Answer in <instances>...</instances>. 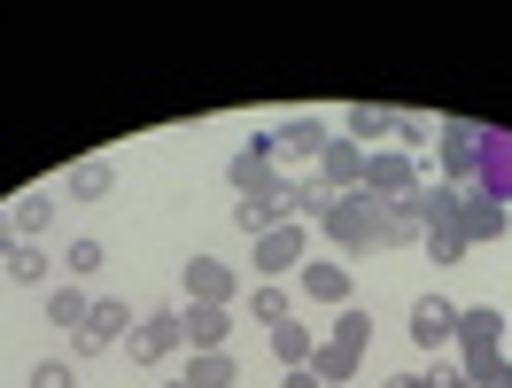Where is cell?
<instances>
[{
  "instance_id": "cell-1",
  "label": "cell",
  "mask_w": 512,
  "mask_h": 388,
  "mask_svg": "<svg viewBox=\"0 0 512 388\" xmlns=\"http://www.w3.org/2000/svg\"><path fill=\"white\" fill-rule=\"evenodd\" d=\"M319 233H326V249H334L342 264L365 257V249H381V202H373V194H334L326 218H319Z\"/></svg>"
},
{
  "instance_id": "cell-2",
  "label": "cell",
  "mask_w": 512,
  "mask_h": 388,
  "mask_svg": "<svg viewBox=\"0 0 512 388\" xmlns=\"http://www.w3.org/2000/svg\"><path fill=\"white\" fill-rule=\"evenodd\" d=\"M365 342H373V319H365V311L350 303V311L334 319V334L319 342V357H311V373H319L326 388H350V373L365 365Z\"/></svg>"
},
{
  "instance_id": "cell-3",
  "label": "cell",
  "mask_w": 512,
  "mask_h": 388,
  "mask_svg": "<svg viewBox=\"0 0 512 388\" xmlns=\"http://www.w3.org/2000/svg\"><path fill=\"white\" fill-rule=\"evenodd\" d=\"M497 357H505V311H489V303L458 311V365L481 373V365H497Z\"/></svg>"
},
{
  "instance_id": "cell-4",
  "label": "cell",
  "mask_w": 512,
  "mask_h": 388,
  "mask_svg": "<svg viewBox=\"0 0 512 388\" xmlns=\"http://www.w3.org/2000/svg\"><path fill=\"white\" fill-rule=\"evenodd\" d=\"M474 156H481V125L443 117L435 125V171H443V187H474Z\"/></svg>"
},
{
  "instance_id": "cell-5",
  "label": "cell",
  "mask_w": 512,
  "mask_h": 388,
  "mask_svg": "<svg viewBox=\"0 0 512 388\" xmlns=\"http://www.w3.org/2000/svg\"><path fill=\"white\" fill-rule=\"evenodd\" d=\"M419 179H427V171H419L412 148H373V156H365V187H357V194H373V202H404Z\"/></svg>"
},
{
  "instance_id": "cell-6",
  "label": "cell",
  "mask_w": 512,
  "mask_h": 388,
  "mask_svg": "<svg viewBox=\"0 0 512 388\" xmlns=\"http://www.w3.org/2000/svg\"><path fill=\"white\" fill-rule=\"evenodd\" d=\"M295 295L311 303V311H350V264L342 257H311L295 272Z\"/></svg>"
},
{
  "instance_id": "cell-7",
  "label": "cell",
  "mask_w": 512,
  "mask_h": 388,
  "mask_svg": "<svg viewBox=\"0 0 512 388\" xmlns=\"http://www.w3.org/2000/svg\"><path fill=\"white\" fill-rule=\"evenodd\" d=\"M288 179H280V148H272V132H256L249 148L233 156V194L249 202V194H280Z\"/></svg>"
},
{
  "instance_id": "cell-8",
  "label": "cell",
  "mask_w": 512,
  "mask_h": 388,
  "mask_svg": "<svg viewBox=\"0 0 512 388\" xmlns=\"http://www.w3.org/2000/svg\"><path fill=\"white\" fill-rule=\"evenodd\" d=\"M474 194H489V202H512V132H497V125H481Z\"/></svg>"
},
{
  "instance_id": "cell-9",
  "label": "cell",
  "mask_w": 512,
  "mask_h": 388,
  "mask_svg": "<svg viewBox=\"0 0 512 388\" xmlns=\"http://www.w3.org/2000/svg\"><path fill=\"white\" fill-rule=\"evenodd\" d=\"M303 264H311V233L295 226V218L256 241V280H272V272H303Z\"/></svg>"
},
{
  "instance_id": "cell-10",
  "label": "cell",
  "mask_w": 512,
  "mask_h": 388,
  "mask_svg": "<svg viewBox=\"0 0 512 388\" xmlns=\"http://www.w3.org/2000/svg\"><path fill=\"white\" fill-rule=\"evenodd\" d=\"M171 350H187V326H179V311H148V319L132 326V365H163Z\"/></svg>"
},
{
  "instance_id": "cell-11",
  "label": "cell",
  "mask_w": 512,
  "mask_h": 388,
  "mask_svg": "<svg viewBox=\"0 0 512 388\" xmlns=\"http://www.w3.org/2000/svg\"><path fill=\"white\" fill-rule=\"evenodd\" d=\"M179 280H187V303H210V311H225V303L241 295V272H233V264H218V257H194Z\"/></svg>"
},
{
  "instance_id": "cell-12",
  "label": "cell",
  "mask_w": 512,
  "mask_h": 388,
  "mask_svg": "<svg viewBox=\"0 0 512 388\" xmlns=\"http://www.w3.org/2000/svg\"><path fill=\"white\" fill-rule=\"evenodd\" d=\"M319 187L326 194H357V187H365V148H357V140L334 132V140L319 148Z\"/></svg>"
},
{
  "instance_id": "cell-13",
  "label": "cell",
  "mask_w": 512,
  "mask_h": 388,
  "mask_svg": "<svg viewBox=\"0 0 512 388\" xmlns=\"http://www.w3.org/2000/svg\"><path fill=\"white\" fill-rule=\"evenodd\" d=\"M125 334H132V311H125V303H94V311H86V326L70 334V350L94 357V350H109V342H125Z\"/></svg>"
},
{
  "instance_id": "cell-14",
  "label": "cell",
  "mask_w": 512,
  "mask_h": 388,
  "mask_svg": "<svg viewBox=\"0 0 512 388\" xmlns=\"http://www.w3.org/2000/svg\"><path fill=\"white\" fill-rule=\"evenodd\" d=\"M412 342H419V350L458 342V303H450V295H419V303H412Z\"/></svg>"
},
{
  "instance_id": "cell-15",
  "label": "cell",
  "mask_w": 512,
  "mask_h": 388,
  "mask_svg": "<svg viewBox=\"0 0 512 388\" xmlns=\"http://www.w3.org/2000/svg\"><path fill=\"white\" fill-rule=\"evenodd\" d=\"M179 326H187V350H194V357H210V350H225V342H233V311H210V303H187V311H179Z\"/></svg>"
},
{
  "instance_id": "cell-16",
  "label": "cell",
  "mask_w": 512,
  "mask_h": 388,
  "mask_svg": "<svg viewBox=\"0 0 512 388\" xmlns=\"http://www.w3.org/2000/svg\"><path fill=\"white\" fill-rule=\"evenodd\" d=\"M342 140H357V148L373 156L381 140H396V109H381V101H357L350 117H342Z\"/></svg>"
},
{
  "instance_id": "cell-17",
  "label": "cell",
  "mask_w": 512,
  "mask_h": 388,
  "mask_svg": "<svg viewBox=\"0 0 512 388\" xmlns=\"http://www.w3.org/2000/svg\"><path fill=\"white\" fill-rule=\"evenodd\" d=\"M412 210H419V226H458V210H466V187L419 179V187H412Z\"/></svg>"
},
{
  "instance_id": "cell-18",
  "label": "cell",
  "mask_w": 512,
  "mask_h": 388,
  "mask_svg": "<svg viewBox=\"0 0 512 388\" xmlns=\"http://www.w3.org/2000/svg\"><path fill=\"white\" fill-rule=\"evenodd\" d=\"M326 140H334V132H326L319 117H288V125L272 132V148H280L288 163H319V148H326Z\"/></svg>"
},
{
  "instance_id": "cell-19",
  "label": "cell",
  "mask_w": 512,
  "mask_h": 388,
  "mask_svg": "<svg viewBox=\"0 0 512 388\" xmlns=\"http://www.w3.org/2000/svg\"><path fill=\"white\" fill-rule=\"evenodd\" d=\"M233 226L249 233V241H264L272 226H288V187H280V194H249V202L233 210Z\"/></svg>"
},
{
  "instance_id": "cell-20",
  "label": "cell",
  "mask_w": 512,
  "mask_h": 388,
  "mask_svg": "<svg viewBox=\"0 0 512 388\" xmlns=\"http://www.w3.org/2000/svg\"><path fill=\"white\" fill-rule=\"evenodd\" d=\"M458 226H466V249H474V241H497V233H505V202H489V194L466 187V210H458Z\"/></svg>"
},
{
  "instance_id": "cell-21",
  "label": "cell",
  "mask_w": 512,
  "mask_h": 388,
  "mask_svg": "<svg viewBox=\"0 0 512 388\" xmlns=\"http://www.w3.org/2000/svg\"><path fill=\"white\" fill-rule=\"evenodd\" d=\"M272 357H280V365H288V373H303V365H311V357H319V334H311V326H303V319H288V326H272Z\"/></svg>"
},
{
  "instance_id": "cell-22",
  "label": "cell",
  "mask_w": 512,
  "mask_h": 388,
  "mask_svg": "<svg viewBox=\"0 0 512 388\" xmlns=\"http://www.w3.org/2000/svg\"><path fill=\"white\" fill-rule=\"evenodd\" d=\"M419 210H412V194H404V202H381V249H412L419 241Z\"/></svg>"
},
{
  "instance_id": "cell-23",
  "label": "cell",
  "mask_w": 512,
  "mask_h": 388,
  "mask_svg": "<svg viewBox=\"0 0 512 388\" xmlns=\"http://www.w3.org/2000/svg\"><path fill=\"white\" fill-rule=\"evenodd\" d=\"M8 226H16V241H39V233L55 226V202H47V194H24V202H8Z\"/></svg>"
},
{
  "instance_id": "cell-24",
  "label": "cell",
  "mask_w": 512,
  "mask_h": 388,
  "mask_svg": "<svg viewBox=\"0 0 512 388\" xmlns=\"http://www.w3.org/2000/svg\"><path fill=\"white\" fill-rule=\"evenodd\" d=\"M117 187V171H109V163L101 156H86L78 163V171H70V202H101V194Z\"/></svg>"
},
{
  "instance_id": "cell-25",
  "label": "cell",
  "mask_w": 512,
  "mask_h": 388,
  "mask_svg": "<svg viewBox=\"0 0 512 388\" xmlns=\"http://www.w3.org/2000/svg\"><path fill=\"white\" fill-rule=\"evenodd\" d=\"M86 311H94V295L78 288V280H70V288H55V295H47V319H55V326H70V334L86 326Z\"/></svg>"
},
{
  "instance_id": "cell-26",
  "label": "cell",
  "mask_w": 512,
  "mask_h": 388,
  "mask_svg": "<svg viewBox=\"0 0 512 388\" xmlns=\"http://www.w3.org/2000/svg\"><path fill=\"white\" fill-rule=\"evenodd\" d=\"M249 319L272 334V326H288V288H272V280H256L249 288Z\"/></svg>"
},
{
  "instance_id": "cell-27",
  "label": "cell",
  "mask_w": 512,
  "mask_h": 388,
  "mask_svg": "<svg viewBox=\"0 0 512 388\" xmlns=\"http://www.w3.org/2000/svg\"><path fill=\"white\" fill-rule=\"evenodd\" d=\"M241 373H233V357L210 350V357H187V388H233Z\"/></svg>"
},
{
  "instance_id": "cell-28",
  "label": "cell",
  "mask_w": 512,
  "mask_h": 388,
  "mask_svg": "<svg viewBox=\"0 0 512 388\" xmlns=\"http://www.w3.org/2000/svg\"><path fill=\"white\" fill-rule=\"evenodd\" d=\"M419 249H427V257L450 272V264L466 257V226H427V233H419Z\"/></svg>"
},
{
  "instance_id": "cell-29",
  "label": "cell",
  "mask_w": 512,
  "mask_h": 388,
  "mask_svg": "<svg viewBox=\"0 0 512 388\" xmlns=\"http://www.w3.org/2000/svg\"><path fill=\"white\" fill-rule=\"evenodd\" d=\"M47 272H55V264L39 257L32 241H16V249H8V280H16V288H39V280H47Z\"/></svg>"
},
{
  "instance_id": "cell-30",
  "label": "cell",
  "mask_w": 512,
  "mask_h": 388,
  "mask_svg": "<svg viewBox=\"0 0 512 388\" xmlns=\"http://www.w3.org/2000/svg\"><path fill=\"white\" fill-rule=\"evenodd\" d=\"M70 280H86V272H101V241H70Z\"/></svg>"
},
{
  "instance_id": "cell-31",
  "label": "cell",
  "mask_w": 512,
  "mask_h": 388,
  "mask_svg": "<svg viewBox=\"0 0 512 388\" xmlns=\"http://www.w3.org/2000/svg\"><path fill=\"white\" fill-rule=\"evenodd\" d=\"M396 140H435V117H419V109H396Z\"/></svg>"
},
{
  "instance_id": "cell-32",
  "label": "cell",
  "mask_w": 512,
  "mask_h": 388,
  "mask_svg": "<svg viewBox=\"0 0 512 388\" xmlns=\"http://www.w3.org/2000/svg\"><path fill=\"white\" fill-rule=\"evenodd\" d=\"M32 388H78V381H70L63 357H39V365H32Z\"/></svg>"
},
{
  "instance_id": "cell-33",
  "label": "cell",
  "mask_w": 512,
  "mask_h": 388,
  "mask_svg": "<svg viewBox=\"0 0 512 388\" xmlns=\"http://www.w3.org/2000/svg\"><path fill=\"white\" fill-rule=\"evenodd\" d=\"M474 388H512V357H497V365H481Z\"/></svg>"
},
{
  "instance_id": "cell-34",
  "label": "cell",
  "mask_w": 512,
  "mask_h": 388,
  "mask_svg": "<svg viewBox=\"0 0 512 388\" xmlns=\"http://www.w3.org/2000/svg\"><path fill=\"white\" fill-rule=\"evenodd\" d=\"M427 381H435V388H474V373H466V365H435Z\"/></svg>"
},
{
  "instance_id": "cell-35",
  "label": "cell",
  "mask_w": 512,
  "mask_h": 388,
  "mask_svg": "<svg viewBox=\"0 0 512 388\" xmlns=\"http://www.w3.org/2000/svg\"><path fill=\"white\" fill-rule=\"evenodd\" d=\"M288 388H326V381L311 373V365H303V373H288Z\"/></svg>"
},
{
  "instance_id": "cell-36",
  "label": "cell",
  "mask_w": 512,
  "mask_h": 388,
  "mask_svg": "<svg viewBox=\"0 0 512 388\" xmlns=\"http://www.w3.org/2000/svg\"><path fill=\"white\" fill-rule=\"evenodd\" d=\"M388 388H435V381H427V373H396Z\"/></svg>"
},
{
  "instance_id": "cell-37",
  "label": "cell",
  "mask_w": 512,
  "mask_h": 388,
  "mask_svg": "<svg viewBox=\"0 0 512 388\" xmlns=\"http://www.w3.org/2000/svg\"><path fill=\"white\" fill-rule=\"evenodd\" d=\"M8 249H16V226H8V210H0V257H8Z\"/></svg>"
},
{
  "instance_id": "cell-38",
  "label": "cell",
  "mask_w": 512,
  "mask_h": 388,
  "mask_svg": "<svg viewBox=\"0 0 512 388\" xmlns=\"http://www.w3.org/2000/svg\"><path fill=\"white\" fill-rule=\"evenodd\" d=\"M163 388H187V381H163Z\"/></svg>"
}]
</instances>
